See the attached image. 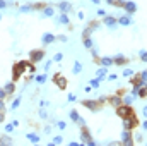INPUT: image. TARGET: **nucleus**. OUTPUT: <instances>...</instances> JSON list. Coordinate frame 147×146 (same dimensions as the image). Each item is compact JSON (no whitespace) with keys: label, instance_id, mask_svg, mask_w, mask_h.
<instances>
[{"label":"nucleus","instance_id":"nucleus-1","mask_svg":"<svg viewBox=\"0 0 147 146\" xmlns=\"http://www.w3.org/2000/svg\"><path fill=\"white\" fill-rule=\"evenodd\" d=\"M116 115L120 117V119H128V117H137V113H135V110L132 108V105H120V107H116Z\"/></svg>","mask_w":147,"mask_h":146},{"label":"nucleus","instance_id":"nucleus-2","mask_svg":"<svg viewBox=\"0 0 147 146\" xmlns=\"http://www.w3.org/2000/svg\"><path fill=\"white\" fill-rule=\"evenodd\" d=\"M80 141H82L84 145H89V146H94V145H96V141L92 139L91 131L87 129V126H80Z\"/></svg>","mask_w":147,"mask_h":146},{"label":"nucleus","instance_id":"nucleus-3","mask_svg":"<svg viewBox=\"0 0 147 146\" xmlns=\"http://www.w3.org/2000/svg\"><path fill=\"white\" fill-rule=\"evenodd\" d=\"M80 105H82L84 108L91 110V112H99V110L103 108V103H101L99 100H82Z\"/></svg>","mask_w":147,"mask_h":146},{"label":"nucleus","instance_id":"nucleus-4","mask_svg":"<svg viewBox=\"0 0 147 146\" xmlns=\"http://www.w3.org/2000/svg\"><path fill=\"white\" fill-rule=\"evenodd\" d=\"M121 120H123V129H128V131H135L140 126L137 117H128V119H121Z\"/></svg>","mask_w":147,"mask_h":146},{"label":"nucleus","instance_id":"nucleus-5","mask_svg":"<svg viewBox=\"0 0 147 146\" xmlns=\"http://www.w3.org/2000/svg\"><path fill=\"white\" fill-rule=\"evenodd\" d=\"M45 55H46L45 50H31V52H29V60H31L33 64H38V62H41V60L45 59Z\"/></svg>","mask_w":147,"mask_h":146},{"label":"nucleus","instance_id":"nucleus-6","mask_svg":"<svg viewBox=\"0 0 147 146\" xmlns=\"http://www.w3.org/2000/svg\"><path fill=\"white\" fill-rule=\"evenodd\" d=\"M123 10H125V14H128V16H132V14H135L137 12V3L135 2H132V0H125V3H123V7H121Z\"/></svg>","mask_w":147,"mask_h":146},{"label":"nucleus","instance_id":"nucleus-7","mask_svg":"<svg viewBox=\"0 0 147 146\" xmlns=\"http://www.w3.org/2000/svg\"><path fill=\"white\" fill-rule=\"evenodd\" d=\"M121 143H123V145H127V146L135 145V143H134V138H132V131L123 129V132H121Z\"/></svg>","mask_w":147,"mask_h":146},{"label":"nucleus","instance_id":"nucleus-8","mask_svg":"<svg viewBox=\"0 0 147 146\" xmlns=\"http://www.w3.org/2000/svg\"><path fill=\"white\" fill-rule=\"evenodd\" d=\"M51 81H53L60 89H65V88H67V77H63V76H60V74H55V76L51 77Z\"/></svg>","mask_w":147,"mask_h":146},{"label":"nucleus","instance_id":"nucleus-9","mask_svg":"<svg viewBox=\"0 0 147 146\" xmlns=\"http://www.w3.org/2000/svg\"><path fill=\"white\" fill-rule=\"evenodd\" d=\"M103 23H105L108 28L115 29V28L118 26V17H115V16H108V14H106V16L103 17Z\"/></svg>","mask_w":147,"mask_h":146},{"label":"nucleus","instance_id":"nucleus-10","mask_svg":"<svg viewBox=\"0 0 147 146\" xmlns=\"http://www.w3.org/2000/svg\"><path fill=\"white\" fill-rule=\"evenodd\" d=\"M58 9H60V12H63V14H72L74 12V7L70 2H67V0H62V2H58Z\"/></svg>","mask_w":147,"mask_h":146},{"label":"nucleus","instance_id":"nucleus-11","mask_svg":"<svg viewBox=\"0 0 147 146\" xmlns=\"http://www.w3.org/2000/svg\"><path fill=\"white\" fill-rule=\"evenodd\" d=\"M106 103H110L111 107H120L121 103H123V100H121V96H118V95H113V96H108V102Z\"/></svg>","mask_w":147,"mask_h":146},{"label":"nucleus","instance_id":"nucleus-12","mask_svg":"<svg viewBox=\"0 0 147 146\" xmlns=\"http://www.w3.org/2000/svg\"><path fill=\"white\" fill-rule=\"evenodd\" d=\"M127 62H128V59L123 53H118V55L113 57V65H125Z\"/></svg>","mask_w":147,"mask_h":146},{"label":"nucleus","instance_id":"nucleus-13","mask_svg":"<svg viewBox=\"0 0 147 146\" xmlns=\"http://www.w3.org/2000/svg\"><path fill=\"white\" fill-rule=\"evenodd\" d=\"M41 41H43V45H51V43L57 41V36H55L53 33H45V35L41 36Z\"/></svg>","mask_w":147,"mask_h":146},{"label":"nucleus","instance_id":"nucleus-14","mask_svg":"<svg viewBox=\"0 0 147 146\" xmlns=\"http://www.w3.org/2000/svg\"><path fill=\"white\" fill-rule=\"evenodd\" d=\"M118 24H120V26H130V24H132V17H130L128 14H123V16L118 17Z\"/></svg>","mask_w":147,"mask_h":146},{"label":"nucleus","instance_id":"nucleus-15","mask_svg":"<svg viewBox=\"0 0 147 146\" xmlns=\"http://www.w3.org/2000/svg\"><path fill=\"white\" fill-rule=\"evenodd\" d=\"M3 89H5V93H7V96H12V95L16 93V83H14V81H10V83H7V84L3 86Z\"/></svg>","mask_w":147,"mask_h":146},{"label":"nucleus","instance_id":"nucleus-16","mask_svg":"<svg viewBox=\"0 0 147 146\" xmlns=\"http://www.w3.org/2000/svg\"><path fill=\"white\" fill-rule=\"evenodd\" d=\"M57 23H58V24H62V26H69V23H70V19H69V16H67V14H63V12H60V16L57 17Z\"/></svg>","mask_w":147,"mask_h":146},{"label":"nucleus","instance_id":"nucleus-17","mask_svg":"<svg viewBox=\"0 0 147 146\" xmlns=\"http://www.w3.org/2000/svg\"><path fill=\"white\" fill-rule=\"evenodd\" d=\"M121 100H123V105H132L135 100H137V96H134V95H128V93H125L123 96H121Z\"/></svg>","mask_w":147,"mask_h":146},{"label":"nucleus","instance_id":"nucleus-18","mask_svg":"<svg viewBox=\"0 0 147 146\" xmlns=\"http://www.w3.org/2000/svg\"><path fill=\"white\" fill-rule=\"evenodd\" d=\"M53 14H55V10H53L51 5H46V7L41 10V16H43V17H53Z\"/></svg>","mask_w":147,"mask_h":146},{"label":"nucleus","instance_id":"nucleus-19","mask_svg":"<svg viewBox=\"0 0 147 146\" xmlns=\"http://www.w3.org/2000/svg\"><path fill=\"white\" fill-rule=\"evenodd\" d=\"M99 65H103V67H111V65H113V57H101V59H99Z\"/></svg>","mask_w":147,"mask_h":146},{"label":"nucleus","instance_id":"nucleus-20","mask_svg":"<svg viewBox=\"0 0 147 146\" xmlns=\"http://www.w3.org/2000/svg\"><path fill=\"white\" fill-rule=\"evenodd\" d=\"M137 98H147V83L139 88V91H137Z\"/></svg>","mask_w":147,"mask_h":146},{"label":"nucleus","instance_id":"nucleus-21","mask_svg":"<svg viewBox=\"0 0 147 146\" xmlns=\"http://www.w3.org/2000/svg\"><path fill=\"white\" fill-rule=\"evenodd\" d=\"M82 43H84V46H86L87 50H91V48L94 46V41H92V38H91V36H86V38H82Z\"/></svg>","mask_w":147,"mask_h":146},{"label":"nucleus","instance_id":"nucleus-22","mask_svg":"<svg viewBox=\"0 0 147 146\" xmlns=\"http://www.w3.org/2000/svg\"><path fill=\"white\" fill-rule=\"evenodd\" d=\"M96 76H98V79H99V81H103V79H105V76H108V71H106V67H103V65H101V67L98 69Z\"/></svg>","mask_w":147,"mask_h":146},{"label":"nucleus","instance_id":"nucleus-23","mask_svg":"<svg viewBox=\"0 0 147 146\" xmlns=\"http://www.w3.org/2000/svg\"><path fill=\"white\" fill-rule=\"evenodd\" d=\"M46 79H48V76H46V72H43V74H38V76H34V81H36V83H39V84H45V83H46Z\"/></svg>","mask_w":147,"mask_h":146},{"label":"nucleus","instance_id":"nucleus-24","mask_svg":"<svg viewBox=\"0 0 147 146\" xmlns=\"http://www.w3.org/2000/svg\"><path fill=\"white\" fill-rule=\"evenodd\" d=\"M80 72H82V64H80V62L77 60V62H74V67H72V74H75V76H77V74H80Z\"/></svg>","mask_w":147,"mask_h":146},{"label":"nucleus","instance_id":"nucleus-25","mask_svg":"<svg viewBox=\"0 0 147 146\" xmlns=\"http://www.w3.org/2000/svg\"><path fill=\"white\" fill-rule=\"evenodd\" d=\"M26 139H29L31 143H39V136L34 134V132H28L26 134Z\"/></svg>","mask_w":147,"mask_h":146},{"label":"nucleus","instance_id":"nucleus-26","mask_svg":"<svg viewBox=\"0 0 147 146\" xmlns=\"http://www.w3.org/2000/svg\"><path fill=\"white\" fill-rule=\"evenodd\" d=\"M19 12H22V14H26V12H33V3L21 5V7H19Z\"/></svg>","mask_w":147,"mask_h":146},{"label":"nucleus","instance_id":"nucleus-27","mask_svg":"<svg viewBox=\"0 0 147 146\" xmlns=\"http://www.w3.org/2000/svg\"><path fill=\"white\" fill-rule=\"evenodd\" d=\"M132 138H134V143H142L144 141V136L140 132H134L132 131Z\"/></svg>","mask_w":147,"mask_h":146},{"label":"nucleus","instance_id":"nucleus-28","mask_svg":"<svg viewBox=\"0 0 147 146\" xmlns=\"http://www.w3.org/2000/svg\"><path fill=\"white\" fill-rule=\"evenodd\" d=\"M19 105H21V96H17V98H14V102L10 103V110H16V108H19Z\"/></svg>","mask_w":147,"mask_h":146},{"label":"nucleus","instance_id":"nucleus-29","mask_svg":"<svg viewBox=\"0 0 147 146\" xmlns=\"http://www.w3.org/2000/svg\"><path fill=\"white\" fill-rule=\"evenodd\" d=\"M87 28H89L91 31H96V29L99 28V23H98V21H89V24H87Z\"/></svg>","mask_w":147,"mask_h":146},{"label":"nucleus","instance_id":"nucleus-30","mask_svg":"<svg viewBox=\"0 0 147 146\" xmlns=\"http://www.w3.org/2000/svg\"><path fill=\"white\" fill-rule=\"evenodd\" d=\"M99 86H101V81H99L98 77H96V79H91V88H92V89H98Z\"/></svg>","mask_w":147,"mask_h":146},{"label":"nucleus","instance_id":"nucleus-31","mask_svg":"<svg viewBox=\"0 0 147 146\" xmlns=\"http://www.w3.org/2000/svg\"><path fill=\"white\" fill-rule=\"evenodd\" d=\"M0 145H12V139L9 136H0Z\"/></svg>","mask_w":147,"mask_h":146},{"label":"nucleus","instance_id":"nucleus-32","mask_svg":"<svg viewBox=\"0 0 147 146\" xmlns=\"http://www.w3.org/2000/svg\"><path fill=\"white\" fill-rule=\"evenodd\" d=\"M38 115H39V119H41V120H46V119H48V113H46V110L43 108V107L39 108V112H38Z\"/></svg>","mask_w":147,"mask_h":146},{"label":"nucleus","instance_id":"nucleus-33","mask_svg":"<svg viewBox=\"0 0 147 146\" xmlns=\"http://www.w3.org/2000/svg\"><path fill=\"white\" fill-rule=\"evenodd\" d=\"M139 57H140V60H142V62H146V64H147V52H146V50H139Z\"/></svg>","mask_w":147,"mask_h":146},{"label":"nucleus","instance_id":"nucleus-34","mask_svg":"<svg viewBox=\"0 0 147 146\" xmlns=\"http://www.w3.org/2000/svg\"><path fill=\"white\" fill-rule=\"evenodd\" d=\"M123 3H125V0H113V2H111V5H115V7H118V9H121Z\"/></svg>","mask_w":147,"mask_h":146},{"label":"nucleus","instance_id":"nucleus-35","mask_svg":"<svg viewBox=\"0 0 147 146\" xmlns=\"http://www.w3.org/2000/svg\"><path fill=\"white\" fill-rule=\"evenodd\" d=\"M55 124H57V127H58V129H62V131H63V129H67V124H65L63 120H57Z\"/></svg>","mask_w":147,"mask_h":146},{"label":"nucleus","instance_id":"nucleus-36","mask_svg":"<svg viewBox=\"0 0 147 146\" xmlns=\"http://www.w3.org/2000/svg\"><path fill=\"white\" fill-rule=\"evenodd\" d=\"M62 59H63V55H62V53H60V52H58V53H55V55H53V62H62Z\"/></svg>","mask_w":147,"mask_h":146},{"label":"nucleus","instance_id":"nucleus-37","mask_svg":"<svg viewBox=\"0 0 147 146\" xmlns=\"http://www.w3.org/2000/svg\"><path fill=\"white\" fill-rule=\"evenodd\" d=\"M51 64H53V60H46V62H45V72H48V71L51 69Z\"/></svg>","mask_w":147,"mask_h":146},{"label":"nucleus","instance_id":"nucleus-38","mask_svg":"<svg viewBox=\"0 0 147 146\" xmlns=\"http://www.w3.org/2000/svg\"><path fill=\"white\" fill-rule=\"evenodd\" d=\"M14 129H16V126H14V124H7V126H5V132H12Z\"/></svg>","mask_w":147,"mask_h":146},{"label":"nucleus","instance_id":"nucleus-39","mask_svg":"<svg viewBox=\"0 0 147 146\" xmlns=\"http://www.w3.org/2000/svg\"><path fill=\"white\" fill-rule=\"evenodd\" d=\"M62 141H63V138H62V136H55V138H53V145H60Z\"/></svg>","mask_w":147,"mask_h":146},{"label":"nucleus","instance_id":"nucleus-40","mask_svg":"<svg viewBox=\"0 0 147 146\" xmlns=\"http://www.w3.org/2000/svg\"><path fill=\"white\" fill-rule=\"evenodd\" d=\"M134 74V71L132 69H123V77H130Z\"/></svg>","mask_w":147,"mask_h":146},{"label":"nucleus","instance_id":"nucleus-41","mask_svg":"<svg viewBox=\"0 0 147 146\" xmlns=\"http://www.w3.org/2000/svg\"><path fill=\"white\" fill-rule=\"evenodd\" d=\"M125 93H128V91H127L125 88H120V89H116V95H118V96H123Z\"/></svg>","mask_w":147,"mask_h":146},{"label":"nucleus","instance_id":"nucleus-42","mask_svg":"<svg viewBox=\"0 0 147 146\" xmlns=\"http://www.w3.org/2000/svg\"><path fill=\"white\" fill-rule=\"evenodd\" d=\"M57 41H62V43H65V41H67V36H65V35H58V36H57Z\"/></svg>","mask_w":147,"mask_h":146},{"label":"nucleus","instance_id":"nucleus-43","mask_svg":"<svg viewBox=\"0 0 147 146\" xmlns=\"http://www.w3.org/2000/svg\"><path fill=\"white\" fill-rule=\"evenodd\" d=\"M5 98H7V93L3 88H0V100H5Z\"/></svg>","mask_w":147,"mask_h":146},{"label":"nucleus","instance_id":"nucleus-44","mask_svg":"<svg viewBox=\"0 0 147 146\" xmlns=\"http://www.w3.org/2000/svg\"><path fill=\"white\" fill-rule=\"evenodd\" d=\"M9 5H10L9 2H5V0H0V9H7Z\"/></svg>","mask_w":147,"mask_h":146},{"label":"nucleus","instance_id":"nucleus-45","mask_svg":"<svg viewBox=\"0 0 147 146\" xmlns=\"http://www.w3.org/2000/svg\"><path fill=\"white\" fill-rule=\"evenodd\" d=\"M140 79H142L144 83H147V71H142V72H140Z\"/></svg>","mask_w":147,"mask_h":146},{"label":"nucleus","instance_id":"nucleus-46","mask_svg":"<svg viewBox=\"0 0 147 146\" xmlns=\"http://www.w3.org/2000/svg\"><path fill=\"white\" fill-rule=\"evenodd\" d=\"M5 120V110H0V124H3Z\"/></svg>","mask_w":147,"mask_h":146},{"label":"nucleus","instance_id":"nucleus-47","mask_svg":"<svg viewBox=\"0 0 147 146\" xmlns=\"http://www.w3.org/2000/svg\"><path fill=\"white\" fill-rule=\"evenodd\" d=\"M116 79H118L116 74H108V81H116Z\"/></svg>","mask_w":147,"mask_h":146},{"label":"nucleus","instance_id":"nucleus-48","mask_svg":"<svg viewBox=\"0 0 147 146\" xmlns=\"http://www.w3.org/2000/svg\"><path fill=\"white\" fill-rule=\"evenodd\" d=\"M48 105H50V103H48L46 100H41V102H39V107H43V108H46Z\"/></svg>","mask_w":147,"mask_h":146},{"label":"nucleus","instance_id":"nucleus-49","mask_svg":"<svg viewBox=\"0 0 147 146\" xmlns=\"http://www.w3.org/2000/svg\"><path fill=\"white\" fill-rule=\"evenodd\" d=\"M67 100H69V102H75V95H72V93H69V96H67Z\"/></svg>","mask_w":147,"mask_h":146},{"label":"nucleus","instance_id":"nucleus-50","mask_svg":"<svg viewBox=\"0 0 147 146\" xmlns=\"http://www.w3.org/2000/svg\"><path fill=\"white\" fill-rule=\"evenodd\" d=\"M98 16H101V17H105V16H106V12H105L103 9H98Z\"/></svg>","mask_w":147,"mask_h":146},{"label":"nucleus","instance_id":"nucleus-51","mask_svg":"<svg viewBox=\"0 0 147 146\" xmlns=\"http://www.w3.org/2000/svg\"><path fill=\"white\" fill-rule=\"evenodd\" d=\"M84 91H86V93H92V88H91V84H89V86H86V89H84Z\"/></svg>","mask_w":147,"mask_h":146},{"label":"nucleus","instance_id":"nucleus-52","mask_svg":"<svg viewBox=\"0 0 147 146\" xmlns=\"http://www.w3.org/2000/svg\"><path fill=\"white\" fill-rule=\"evenodd\" d=\"M50 132H51V127H50V126H46V127H45V134H50Z\"/></svg>","mask_w":147,"mask_h":146},{"label":"nucleus","instance_id":"nucleus-53","mask_svg":"<svg viewBox=\"0 0 147 146\" xmlns=\"http://www.w3.org/2000/svg\"><path fill=\"white\" fill-rule=\"evenodd\" d=\"M140 127H142V129H144V131H147V120H144V122H142V124H140Z\"/></svg>","mask_w":147,"mask_h":146},{"label":"nucleus","instance_id":"nucleus-54","mask_svg":"<svg viewBox=\"0 0 147 146\" xmlns=\"http://www.w3.org/2000/svg\"><path fill=\"white\" fill-rule=\"evenodd\" d=\"M142 115H144V117L147 119V105L144 107V108H142Z\"/></svg>","mask_w":147,"mask_h":146},{"label":"nucleus","instance_id":"nucleus-55","mask_svg":"<svg viewBox=\"0 0 147 146\" xmlns=\"http://www.w3.org/2000/svg\"><path fill=\"white\" fill-rule=\"evenodd\" d=\"M0 110H5V103H3V100H0Z\"/></svg>","mask_w":147,"mask_h":146},{"label":"nucleus","instance_id":"nucleus-56","mask_svg":"<svg viewBox=\"0 0 147 146\" xmlns=\"http://www.w3.org/2000/svg\"><path fill=\"white\" fill-rule=\"evenodd\" d=\"M0 19H2V12H0Z\"/></svg>","mask_w":147,"mask_h":146},{"label":"nucleus","instance_id":"nucleus-57","mask_svg":"<svg viewBox=\"0 0 147 146\" xmlns=\"http://www.w3.org/2000/svg\"><path fill=\"white\" fill-rule=\"evenodd\" d=\"M10 2H14V0H10Z\"/></svg>","mask_w":147,"mask_h":146},{"label":"nucleus","instance_id":"nucleus-58","mask_svg":"<svg viewBox=\"0 0 147 146\" xmlns=\"http://www.w3.org/2000/svg\"><path fill=\"white\" fill-rule=\"evenodd\" d=\"M146 143H147V141H146Z\"/></svg>","mask_w":147,"mask_h":146}]
</instances>
